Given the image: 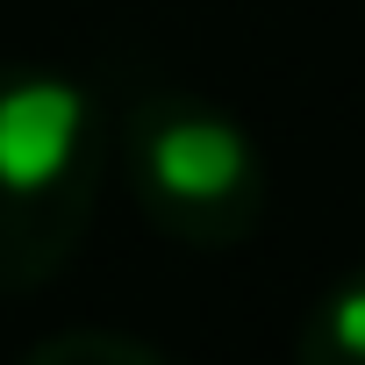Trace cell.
Masks as SVG:
<instances>
[{
  "instance_id": "obj_3",
  "label": "cell",
  "mask_w": 365,
  "mask_h": 365,
  "mask_svg": "<svg viewBox=\"0 0 365 365\" xmlns=\"http://www.w3.org/2000/svg\"><path fill=\"white\" fill-rule=\"evenodd\" d=\"M294 365H365V272H344L294 336Z\"/></svg>"
},
{
  "instance_id": "obj_2",
  "label": "cell",
  "mask_w": 365,
  "mask_h": 365,
  "mask_svg": "<svg viewBox=\"0 0 365 365\" xmlns=\"http://www.w3.org/2000/svg\"><path fill=\"white\" fill-rule=\"evenodd\" d=\"M122 179L150 230L194 251H230L265 222V158L251 129L201 93H143L115 129Z\"/></svg>"
},
{
  "instance_id": "obj_4",
  "label": "cell",
  "mask_w": 365,
  "mask_h": 365,
  "mask_svg": "<svg viewBox=\"0 0 365 365\" xmlns=\"http://www.w3.org/2000/svg\"><path fill=\"white\" fill-rule=\"evenodd\" d=\"M22 365H172V358L136 344V336H115V329H58Z\"/></svg>"
},
{
  "instance_id": "obj_1",
  "label": "cell",
  "mask_w": 365,
  "mask_h": 365,
  "mask_svg": "<svg viewBox=\"0 0 365 365\" xmlns=\"http://www.w3.org/2000/svg\"><path fill=\"white\" fill-rule=\"evenodd\" d=\"M108 150V115L72 72L0 65V294H36L79 251Z\"/></svg>"
}]
</instances>
